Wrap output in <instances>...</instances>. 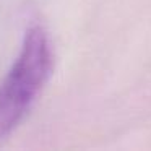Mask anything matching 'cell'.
Here are the masks:
<instances>
[{
  "label": "cell",
  "instance_id": "obj_1",
  "mask_svg": "<svg viewBox=\"0 0 151 151\" xmlns=\"http://www.w3.org/2000/svg\"><path fill=\"white\" fill-rule=\"evenodd\" d=\"M52 47L44 28L24 34L20 54L0 83V143L24 120L52 70Z\"/></svg>",
  "mask_w": 151,
  "mask_h": 151
}]
</instances>
